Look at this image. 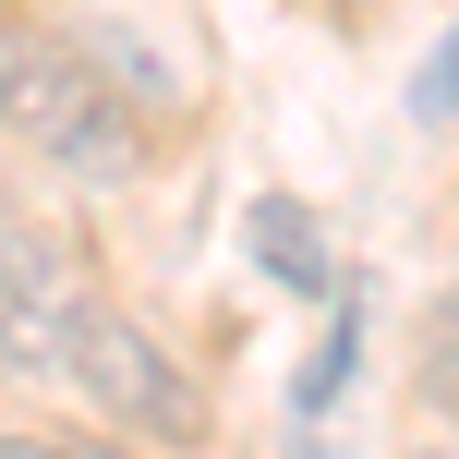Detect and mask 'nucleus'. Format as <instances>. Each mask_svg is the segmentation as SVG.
<instances>
[{
  "instance_id": "f257e3e1",
  "label": "nucleus",
  "mask_w": 459,
  "mask_h": 459,
  "mask_svg": "<svg viewBox=\"0 0 459 459\" xmlns=\"http://www.w3.org/2000/svg\"><path fill=\"white\" fill-rule=\"evenodd\" d=\"M0 134L37 145L73 182H134L145 169V109H121L85 73V48L37 13V0H0Z\"/></svg>"
},
{
  "instance_id": "f03ea898",
  "label": "nucleus",
  "mask_w": 459,
  "mask_h": 459,
  "mask_svg": "<svg viewBox=\"0 0 459 459\" xmlns=\"http://www.w3.org/2000/svg\"><path fill=\"white\" fill-rule=\"evenodd\" d=\"M61 387L85 399L97 423H121V436H158V447H194V436H206V387H194V375L169 363L134 315H109V302H85V315H73Z\"/></svg>"
},
{
  "instance_id": "7ed1b4c3",
  "label": "nucleus",
  "mask_w": 459,
  "mask_h": 459,
  "mask_svg": "<svg viewBox=\"0 0 459 459\" xmlns=\"http://www.w3.org/2000/svg\"><path fill=\"white\" fill-rule=\"evenodd\" d=\"M85 302H97L85 242L0 218V375H13V387H61V339H73Z\"/></svg>"
},
{
  "instance_id": "20e7f679",
  "label": "nucleus",
  "mask_w": 459,
  "mask_h": 459,
  "mask_svg": "<svg viewBox=\"0 0 459 459\" xmlns=\"http://www.w3.org/2000/svg\"><path fill=\"white\" fill-rule=\"evenodd\" d=\"M242 242H254V266H266L278 290H339V254H326V218L302 206V194H254Z\"/></svg>"
},
{
  "instance_id": "39448f33",
  "label": "nucleus",
  "mask_w": 459,
  "mask_h": 459,
  "mask_svg": "<svg viewBox=\"0 0 459 459\" xmlns=\"http://www.w3.org/2000/svg\"><path fill=\"white\" fill-rule=\"evenodd\" d=\"M447 61H459V48H423V73H411V109H423V134H447V121H459V85H447Z\"/></svg>"
}]
</instances>
